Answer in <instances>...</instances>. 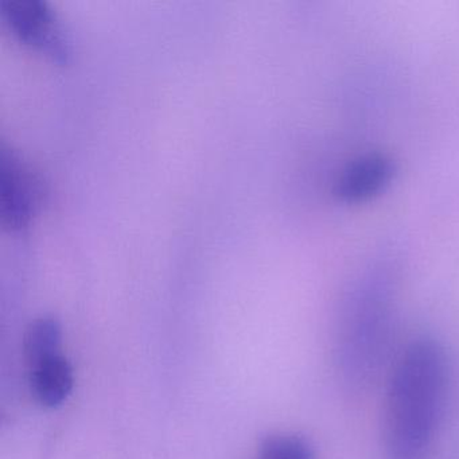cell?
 <instances>
[{
    "instance_id": "cell-3",
    "label": "cell",
    "mask_w": 459,
    "mask_h": 459,
    "mask_svg": "<svg viewBox=\"0 0 459 459\" xmlns=\"http://www.w3.org/2000/svg\"><path fill=\"white\" fill-rule=\"evenodd\" d=\"M45 197L39 174L10 147H0V219L10 230L30 224Z\"/></svg>"
},
{
    "instance_id": "cell-5",
    "label": "cell",
    "mask_w": 459,
    "mask_h": 459,
    "mask_svg": "<svg viewBox=\"0 0 459 459\" xmlns=\"http://www.w3.org/2000/svg\"><path fill=\"white\" fill-rule=\"evenodd\" d=\"M394 174V163L385 155H365L343 170L335 184V195L343 203H362L388 186Z\"/></svg>"
},
{
    "instance_id": "cell-6",
    "label": "cell",
    "mask_w": 459,
    "mask_h": 459,
    "mask_svg": "<svg viewBox=\"0 0 459 459\" xmlns=\"http://www.w3.org/2000/svg\"><path fill=\"white\" fill-rule=\"evenodd\" d=\"M31 392L39 404L57 407L74 388V370L61 354L31 365Z\"/></svg>"
},
{
    "instance_id": "cell-2",
    "label": "cell",
    "mask_w": 459,
    "mask_h": 459,
    "mask_svg": "<svg viewBox=\"0 0 459 459\" xmlns=\"http://www.w3.org/2000/svg\"><path fill=\"white\" fill-rule=\"evenodd\" d=\"M394 338V283L386 276L362 279L343 299L333 334L334 375L345 394L362 396L385 376Z\"/></svg>"
},
{
    "instance_id": "cell-1",
    "label": "cell",
    "mask_w": 459,
    "mask_h": 459,
    "mask_svg": "<svg viewBox=\"0 0 459 459\" xmlns=\"http://www.w3.org/2000/svg\"><path fill=\"white\" fill-rule=\"evenodd\" d=\"M450 357L432 335H418L396 351L385 373L381 437L385 459H427L445 421Z\"/></svg>"
},
{
    "instance_id": "cell-7",
    "label": "cell",
    "mask_w": 459,
    "mask_h": 459,
    "mask_svg": "<svg viewBox=\"0 0 459 459\" xmlns=\"http://www.w3.org/2000/svg\"><path fill=\"white\" fill-rule=\"evenodd\" d=\"M61 342V326L55 318H39L29 326L25 334V356L34 365L48 357L58 354Z\"/></svg>"
},
{
    "instance_id": "cell-4",
    "label": "cell",
    "mask_w": 459,
    "mask_h": 459,
    "mask_svg": "<svg viewBox=\"0 0 459 459\" xmlns=\"http://www.w3.org/2000/svg\"><path fill=\"white\" fill-rule=\"evenodd\" d=\"M2 14L21 41L58 63H68L72 45L68 33L45 0H4Z\"/></svg>"
},
{
    "instance_id": "cell-8",
    "label": "cell",
    "mask_w": 459,
    "mask_h": 459,
    "mask_svg": "<svg viewBox=\"0 0 459 459\" xmlns=\"http://www.w3.org/2000/svg\"><path fill=\"white\" fill-rule=\"evenodd\" d=\"M257 459H316L313 446L297 435H275L263 442Z\"/></svg>"
}]
</instances>
